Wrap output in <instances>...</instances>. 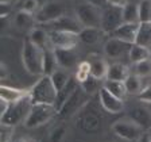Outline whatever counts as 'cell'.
I'll return each mask as SVG.
<instances>
[{"mask_svg":"<svg viewBox=\"0 0 151 142\" xmlns=\"http://www.w3.org/2000/svg\"><path fill=\"white\" fill-rule=\"evenodd\" d=\"M127 117L138 123L145 131H148L151 129V104L138 100V103L129 107Z\"/></svg>","mask_w":151,"mask_h":142,"instance_id":"30bf717a","label":"cell"},{"mask_svg":"<svg viewBox=\"0 0 151 142\" xmlns=\"http://www.w3.org/2000/svg\"><path fill=\"white\" fill-rule=\"evenodd\" d=\"M31 107L32 103L30 96H26L24 99H22L18 103L9 104L8 108L3 111L0 115V123L9 127H15L22 122L24 123V120L27 119L28 114L31 111Z\"/></svg>","mask_w":151,"mask_h":142,"instance_id":"277c9868","label":"cell"},{"mask_svg":"<svg viewBox=\"0 0 151 142\" xmlns=\"http://www.w3.org/2000/svg\"><path fill=\"white\" fill-rule=\"evenodd\" d=\"M138 30H139V23H123L117 30H115L111 34V37L117 38L120 41H124V42H128V43L134 45L136 42Z\"/></svg>","mask_w":151,"mask_h":142,"instance_id":"2e32d148","label":"cell"},{"mask_svg":"<svg viewBox=\"0 0 151 142\" xmlns=\"http://www.w3.org/2000/svg\"><path fill=\"white\" fill-rule=\"evenodd\" d=\"M103 84H104L103 80H99V79H96V77H93V76L91 75L84 83L80 84V87H81V89L86 95L93 96V95H96V93L100 92V89L103 88Z\"/></svg>","mask_w":151,"mask_h":142,"instance_id":"f1b7e54d","label":"cell"},{"mask_svg":"<svg viewBox=\"0 0 151 142\" xmlns=\"http://www.w3.org/2000/svg\"><path fill=\"white\" fill-rule=\"evenodd\" d=\"M27 38L34 45H37L38 47H41L42 50L53 49V46H51V41H50V34H49L47 30H45V28H42V27L31 28Z\"/></svg>","mask_w":151,"mask_h":142,"instance_id":"d6986e66","label":"cell"},{"mask_svg":"<svg viewBox=\"0 0 151 142\" xmlns=\"http://www.w3.org/2000/svg\"><path fill=\"white\" fill-rule=\"evenodd\" d=\"M14 129L15 127H9L1 125V133H0V142H11L14 135Z\"/></svg>","mask_w":151,"mask_h":142,"instance_id":"74e56055","label":"cell"},{"mask_svg":"<svg viewBox=\"0 0 151 142\" xmlns=\"http://www.w3.org/2000/svg\"><path fill=\"white\" fill-rule=\"evenodd\" d=\"M30 95V89H20L15 88V87H7V85L1 84L0 85V99L1 101H6L8 104L18 103L26 96Z\"/></svg>","mask_w":151,"mask_h":142,"instance_id":"e0dca14e","label":"cell"},{"mask_svg":"<svg viewBox=\"0 0 151 142\" xmlns=\"http://www.w3.org/2000/svg\"><path fill=\"white\" fill-rule=\"evenodd\" d=\"M78 88H80V83L76 80V77H72V79L69 80V83H68V84L58 92V96H57V104H55L57 110H58V108H60L61 106H62V104L65 103V101L68 100V99H69Z\"/></svg>","mask_w":151,"mask_h":142,"instance_id":"7402d4cb","label":"cell"},{"mask_svg":"<svg viewBox=\"0 0 151 142\" xmlns=\"http://www.w3.org/2000/svg\"><path fill=\"white\" fill-rule=\"evenodd\" d=\"M132 75H136L142 79L151 77V58L145 61H140L138 64H134L132 66Z\"/></svg>","mask_w":151,"mask_h":142,"instance_id":"d6a6232c","label":"cell"},{"mask_svg":"<svg viewBox=\"0 0 151 142\" xmlns=\"http://www.w3.org/2000/svg\"><path fill=\"white\" fill-rule=\"evenodd\" d=\"M131 47L132 45L128 42L120 41L117 38L111 37L104 45V53L109 58L116 60V58H122V57H128Z\"/></svg>","mask_w":151,"mask_h":142,"instance_id":"4fadbf2b","label":"cell"},{"mask_svg":"<svg viewBox=\"0 0 151 142\" xmlns=\"http://www.w3.org/2000/svg\"><path fill=\"white\" fill-rule=\"evenodd\" d=\"M128 3H129V0H108L109 6H115V7H119V8L126 7Z\"/></svg>","mask_w":151,"mask_h":142,"instance_id":"ab89813d","label":"cell"},{"mask_svg":"<svg viewBox=\"0 0 151 142\" xmlns=\"http://www.w3.org/2000/svg\"><path fill=\"white\" fill-rule=\"evenodd\" d=\"M14 1H16V0H0V4L1 6H11Z\"/></svg>","mask_w":151,"mask_h":142,"instance_id":"7bdbcfd3","label":"cell"},{"mask_svg":"<svg viewBox=\"0 0 151 142\" xmlns=\"http://www.w3.org/2000/svg\"><path fill=\"white\" fill-rule=\"evenodd\" d=\"M50 79H51V81H53L55 89L60 92L61 89L69 83V80L72 79V76H70V73L66 69H62V68H61V69H57L55 72L50 76Z\"/></svg>","mask_w":151,"mask_h":142,"instance_id":"1f68e13d","label":"cell"},{"mask_svg":"<svg viewBox=\"0 0 151 142\" xmlns=\"http://www.w3.org/2000/svg\"><path fill=\"white\" fill-rule=\"evenodd\" d=\"M89 76H91V65H89V61H82L77 65V70H76V80L81 84L84 83L85 80L88 79Z\"/></svg>","mask_w":151,"mask_h":142,"instance_id":"e575fe53","label":"cell"},{"mask_svg":"<svg viewBox=\"0 0 151 142\" xmlns=\"http://www.w3.org/2000/svg\"><path fill=\"white\" fill-rule=\"evenodd\" d=\"M124 84H126L127 93L134 95V96L140 95V92L143 91V88H145L143 81H142V77H139V76H136V75H132V73L126 79Z\"/></svg>","mask_w":151,"mask_h":142,"instance_id":"83f0119b","label":"cell"},{"mask_svg":"<svg viewBox=\"0 0 151 142\" xmlns=\"http://www.w3.org/2000/svg\"><path fill=\"white\" fill-rule=\"evenodd\" d=\"M63 15H65V8L62 4L57 3V1H47L35 14V20H37V23L47 26L55 22L57 19H60Z\"/></svg>","mask_w":151,"mask_h":142,"instance_id":"8fae6325","label":"cell"},{"mask_svg":"<svg viewBox=\"0 0 151 142\" xmlns=\"http://www.w3.org/2000/svg\"><path fill=\"white\" fill-rule=\"evenodd\" d=\"M111 129L119 138L124 139V141H138L143 135V133H146L138 123L129 119L128 117L115 120Z\"/></svg>","mask_w":151,"mask_h":142,"instance_id":"8992f818","label":"cell"},{"mask_svg":"<svg viewBox=\"0 0 151 142\" xmlns=\"http://www.w3.org/2000/svg\"><path fill=\"white\" fill-rule=\"evenodd\" d=\"M57 107L55 106H47V104H34L31 111L28 114L24 125L27 129H37L46 123H49L54 117H57Z\"/></svg>","mask_w":151,"mask_h":142,"instance_id":"5b68a950","label":"cell"},{"mask_svg":"<svg viewBox=\"0 0 151 142\" xmlns=\"http://www.w3.org/2000/svg\"><path fill=\"white\" fill-rule=\"evenodd\" d=\"M86 3H91L99 8H105L108 6V0H85Z\"/></svg>","mask_w":151,"mask_h":142,"instance_id":"60d3db41","label":"cell"},{"mask_svg":"<svg viewBox=\"0 0 151 142\" xmlns=\"http://www.w3.org/2000/svg\"><path fill=\"white\" fill-rule=\"evenodd\" d=\"M103 88H105L109 93L115 95L116 98L122 99L124 100L127 93V89H126V84L124 81H116V80H104V84H103Z\"/></svg>","mask_w":151,"mask_h":142,"instance_id":"cb8c5ba5","label":"cell"},{"mask_svg":"<svg viewBox=\"0 0 151 142\" xmlns=\"http://www.w3.org/2000/svg\"><path fill=\"white\" fill-rule=\"evenodd\" d=\"M151 57V50L147 49L145 46H140V45H136L134 43L129 50V54H128V58L132 64H138L140 61H145V60H148Z\"/></svg>","mask_w":151,"mask_h":142,"instance_id":"4316f807","label":"cell"},{"mask_svg":"<svg viewBox=\"0 0 151 142\" xmlns=\"http://www.w3.org/2000/svg\"><path fill=\"white\" fill-rule=\"evenodd\" d=\"M124 23L123 20V8L108 4L105 8H103V16H101V26L100 28L105 34H112L115 30L120 27Z\"/></svg>","mask_w":151,"mask_h":142,"instance_id":"9c48e42d","label":"cell"},{"mask_svg":"<svg viewBox=\"0 0 151 142\" xmlns=\"http://www.w3.org/2000/svg\"><path fill=\"white\" fill-rule=\"evenodd\" d=\"M103 8L93 6L91 3H81L76 8V18L82 27H100Z\"/></svg>","mask_w":151,"mask_h":142,"instance_id":"52a82bcc","label":"cell"},{"mask_svg":"<svg viewBox=\"0 0 151 142\" xmlns=\"http://www.w3.org/2000/svg\"><path fill=\"white\" fill-rule=\"evenodd\" d=\"M43 54L45 50L34 45L27 37L22 45V64L30 75L43 76Z\"/></svg>","mask_w":151,"mask_h":142,"instance_id":"3957f363","label":"cell"},{"mask_svg":"<svg viewBox=\"0 0 151 142\" xmlns=\"http://www.w3.org/2000/svg\"><path fill=\"white\" fill-rule=\"evenodd\" d=\"M58 65L62 69H70L77 65L78 54L76 53V49H54Z\"/></svg>","mask_w":151,"mask_h":142,"instance_id":"ac0fdd59","label":"cell"},{"mask_svg":"<svg viewBox=\"0 0 151 142\" xmlns=\"http://www.w3.org/2000/svg\"><path fill=\"white\" fill-rule=\"evenodd\" d=\"M139 22H151V0H142L139 3Z\"/></svg>","mask_w":151,"mask_h":142,"instance_id":"836d02e7","label":"cell"},{"mask_svg":"<svg viewBox=\"0 0 151 142\" xmlns=\"http://www.w3.org/2000/svg\"><path fill=\"white\" fill-rule=\"evenodd\" d=\"M91 98L92 96L86 95L81 89V87H80V88L57 110L58 111V112H57V117L61 118V119H68V118H70V117H74Z\"/></svg>","mask_w":151,"mask_h":142,"instance_id":"ba28073f","label":"cell"},{"mask_svg":"<svg viewBox=\"0 0 151 142\" xmlns=\"http://www.w3.org/2000/svg\"><path fill=\"white\" fill-rule=\"evenodd\" d=\"M136 45L145 46L151 50V22L139 23L138 37H136Z\"/></svg>","mask_w":151,"mask_h":142,"instance_id":"484cf974","label":"cell"},{"mask_svg":"<svg viewBox=\"0 0 151 142\" xmlns=\"http://www.w3.org/2000/svg\"><path fill=\"white\" fill-rule=\"evenodd\" d=\"M58 61L55 57V51L54 49H47L45 50L43 54V75L45 76H51L57 69H58Z\"/></svg>","mask_w":151,"mask_h":142,"instance_id":"d4e9b609","label":"cell"},{"mask_svg":"<svg viewBox=\"0 0 151 142\" xmlns=\"http://www.w3.org/2000/svg\"><path fill=\"white\" fill-rule=\"evenodd\" d=\"M89 65H91V75L99 80H105L108 76V70H109V65L103 57L100 56H92L89 60Z\"/></svg>","mask_w":151,"mask_h":142,"instance_id":"ffe728a7","label":"cell"},{"mask_svg":"<svg viewBox=\"0 0 151 142\" xmlns=\"http://www.w3.org/2000/svg\"><path fill=\"white\" fill-rule=\"evenodd\" d=\"M50 27V31L51 30H55V31H68V33H74V34H80L82 28V25L77 20V18L73 19L70 16H61L60 19H57L55 22L47 25Z\"/></svg>","mask_w":151,"mask_h":142,"instance_id":"9a60e30c","label":"cell"},{"mask_svg":"<svg viewBox=\"0 0 151 142\" xmlns=\"http://www.w3.org/2000/svg\"><path fill=\"white\" fill-rule=\"evenodd\" d=\"M99 100L103 110L108 114H120L124 111V100L116 98L115 95L109 93L105 88H101L97 93Z\"/></svg>","mask_w":151,"mask_h":142,"instance_id":"5bb4252c","label":"cell"},{"mask_svg":"<svg viewBox=\"0 0 151 142\" xmlns=\"http://www.w3.org/2000/svg\"><path fill=\"white\" fill-rule=\"evenodd\" d=\"M100 100L91 98L74 115V125L85 134H99L104 127V115Z\"/></svg>","mask_w":151,"mask_h":142,"instance_id":"6da1fadb","label":"cell"},{"mask_svg":"<svg viewBox=\"0 0 151 142\" xmlns=\"http://www.w3.org/2000/svg\"><path fill=\"white\" fill-rule=\"evenodd\" d=\"M147 133H148V138H150V142H151V129H150V130H148V131H147Z\"/></svg>","mask_w":151,"mask_h":142,"instance_id":"ee69618b","label":"cell"},{"mask_svg":"<svg viewBox=\"0 0 151 142\" xmlns=\"http://www.w3.org/2000/svg\"><path fill=\"white\" fill-rule=\"evenodd\" d=\"M19 9L35 15L38 12V9H39V1L38 0H20Z\"/></svg>","mask_w":151,"mask_h":142,"instance_id":"8d00e7d4","label":"cell"},{"mask_svg":"<svg viewBox=\"0 0 151 142\" xmlns=\"http://www.w3.org/2000/svg\"><path fill=\"white\" fill-rule=\"evenodd\" d=\"M104 34L105 33L100 27H84L80 31L78 38H80V42H82L85 45H94L101 41Z\"/></svg>","mask_w":151,"mask_h":142,"instance_id":"44dd1931","label":"cell"},{"mask_svg":"<svg viewBox=\"0 0 151 142\" xmlns=\"http://www.w3.org/2000/svg\"><path fill=\"white\" fill-rule=\"evenodd\" d=\"M136 142H150V138H148V133L147 131L143 133V135H142Z\"/></svg>","mask_w":151,"mask_h":142,"instance_id":"b9f144b4","label":"cell"},{"mask_svg":"<svg viewBox=\"0 0 151 142\" xmlns=\"http://www.w3.org/2000/svg\"><path fill=\"white\" fill-rule=\"evenodd\" d=\"M136 100L151 104V83L147 85H145V88H143V91L140 92V95L136 96Z\"/></svg>","mask_w":151,"mask_h":142,"instance_id":"f35d334b","label":"cell"},{"mask_svg":"<svg viewBox=\"0 0 151 142\" xmlns=\"http://www.w3.org/2000/svg\"><path fill=\"white\" fill-rule=\"evenodd\" d=\"M68 133V126L66 125H58L55 126L49 134V142H62Z\"/></svg>","mask_w":151,"mask_h":142,"instance_id":"d590c367","label":"cell"},{"mask_svg":"<svg viewBox=\"0 0 151 142\" xmlns=\"http://www.w3.org/2000/svg\"><path fill=\"white\" fill-rule=\"evenodd\" d=\"M30 99L32 106L34 104H47V106H55L58 91L55 89L50 76H41L38 81L30 88Z\"/></svg>","mask_w":151,"mask_h":142,"instance_id":"7a4b0ae2","label":"cell"},{"mask_svg":"<svg viewBox=\"0 0 151 142\" xmlns=\"http://www.w3.org/2000/svg\"><path fill=\"white\" fill-rule=\"evenodd\" d=\"M123 20L124 23H140L139 22V4L129 1L123 7Z\"/></svg>","mask_w":151,"mask_h":142,"instance_id":"4dcf8cb0","label":"cell"},{"mask_svg":"<svg viewBox=\"0 0 151 142\" xmlns=\"http://www.w3.org/2000/svg\"><path fill=\"white\" fill-rule=\"evenodd\" d=\"M15 142H27L26 139H23V138H20V139H18V141H15Z\"/></svg>","mask_w":151,"mask_h":142,"instance_id":"f6af8a7d","label":"cell"},{"mask_svg":"<svg viewBox=\"0 0 151 142\" xmlns=\"http://www.w3.org/2000/svg\"><path fill=\"white\" fill-rule=\"evenodd\" d=\"M49 34H50L53 49H76L77 45L80 43L78 34H74V33L51 30L49 31Z\"/></svg>","mask_w":151,"mask_h":142,"instance_id":"7c38bea8","label":"cell"},{"mask_svg":"<svg viewBox=\"0 0 151 142\" xmlns=\"http://www.w3.org/2000/svg\"><path fill=\"white\" fill-rule=\"evenodd\" d=\"M14 23L19 28H30L31 30V28H34L32 26H34V23H37V20H35V15L19 9L16 12L15 18H14Z\"/></svg>","mask_w":151,"mask_h":142,"instance_id":"f546056e","label":"cell"},{"mask_svg":"<svg viewBox=\"0 0 151 142\" xmlns=\"http://www.w3.org/2000/svg\"><path fill=\"white\" fill-rule=\"evenodd\" d=\"M129 75H131V73H129V69L127 68V65L120 64V62H115V64H112V65H109L107 79L116 80V81H126V79Z\"/></svg>","mask_w":151,"mask_h":142,"instance_id":"603a6c76","label":"cell"}]
</instances>
